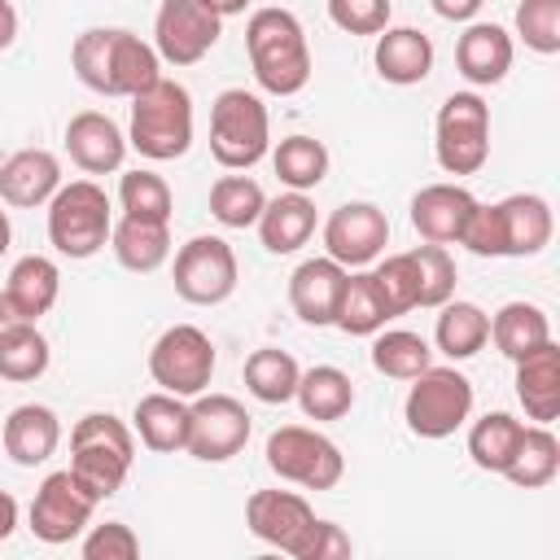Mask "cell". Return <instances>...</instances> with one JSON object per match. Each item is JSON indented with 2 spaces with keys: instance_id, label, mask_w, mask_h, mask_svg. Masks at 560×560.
<instances>
[{
  "instance_id": "19",
  "label": "cell",
  "mask_w": 560,
  "mask_h": 560,
  "mask_svg": "<svg viewBox=\"0 0 560 560\" xmlns=\"http://www.w3.org/2000/svg\"><path fill=\"white\" fill-rule=\"evenodd\" d=\"M477 197L459 184H424L411 197V228L429 245H459V232L472 214Z\"/></svg>"
},
{
  "instance_id": "38",
  "label": "cell",
  "mask_w": 560,
  "mask_h": 560,
  "mask_svg": "<svg viewBox=\"0 0 560 560\" xmlns=\"http://www.w3.org/2000/svg\"><path fill=\"white\" fill-rule=\"evenodd\" d=\"M372 337H376L372 341V368L381 376H389V381H411L433 363V350H429V341L420 332H407V328H389L385 332L381 328Z\"/></svg>"
},
{
  "instance_id": "46",
  "label": "cell",
  "mask_w": 560,
  "mask_h": 560,
  "mask_svg": "<svg viewBox=\"0 0 560 560\" xmlns=\"http://www.w3.org/2000/svg\"><path fill=\"white\" fill-rule=\"evenodd\" d=\"M83 556H88V560H136V556H140V538H136L131 525L105 521V525H92V529H88Z\"/></svg>"
},
{
  "instance_id": "41",
  "label": "cell",
  "mask_w": 560,
  "mask_h": 560,
  "mask_svg": "<svg viewBox=\"0 0 560 560\" xmlns=\"http://www.w3.org/2000/svg\"><path fill=\"white\" fill-rule=\"evenodd\" d=\"M118 201H122V214H136V219H162L171 223V210H175V197H171V184L158 175V171H122L118 179Z\"/></svg>"
},
{
  "instance_id": "13",
  "label": "cell",
  "mask_w": 560,
  "mask_h": 560,
  "mask_svg": "<svg viewBox=\"0 0 560 560\" xmlns=\"http://www.w3.org/2000/svg\"><path fill=\"white\" fill-rule=\"evenodd\" d=\"M92 512H96V499L74 481L70 468H57L39 481L35 499H31V534L48 547H61L70 538H79L88 525H92Z\"/></svg>"
},
{
  "instance_id": "42",
  "label": "cell",
  "mask_w": 560,
  "mask_h": 560,
  "mask_svg": "<svg viewBox=\"0 0 560 560\" xmlns=\"http://www.w3.org/2000/svg\"><path fill=\"white\" fill-rule=\"evenodd\" d=\"M416 306H442L455 293V258L446 254V245H416Z\"/></svg>"
},
{
  "instance_id": "11",
  "label": "cell",
  "mask_w": 560,
  "mask_h": 560,
  "mask_svg": "<svg viewBox=\"0 0 560 560\" xmlns=\"http://www.w3.org/2000/svg\"><path fill=\"white\" fill-rule=\"evenodd\" d=\"M236 276H241V267H236V254H232V245L223 236L184 241L179 254H175V271H171L175 293L184 302H192V306L228 302L236 293Z\"/></svg>"
},
{
  "instance_id": "48",
  "label": "cell",
  "mask_w": 560,
  "mask_h": 560,
  "mask_svg": "<svg viewBox=\"0 0 560 560\" xmlns=\"http://www.w3.org/2000/svg\"><path fill=\"white\" fill-rule=\"evenodd\" d=\"M486 0H433V13L446 22H472Z\"/></svg>"
},
{
  "instance_id": "39",
  "label": "cell",
  "mask_w": 560,
  "mask_h": 560,
  "mask_svg": "<svg viewBox=\"0 0 560 560\" xmlns=\"http://www.w3.org/2000/svg\"><path fill=\"white\" fill-rule=\"evenodd\" d=\"M48 359H52L48 337L35 324H18L0 332V381H13V385L39 381L48 372Z\"/></svg>"
},
{
  "instance_id": "22",
  "label": "cell",
  "mask_w": 560,
  "mask_h": 560,
  "mask_svg": "<svg viewBox=\"0 0 560 560\" xmlns=\"http://www.w3.org/2000/svg\"><path fill=\"white\" fill-rule=\"evenodd\" d=\"M341 280H346V267L332 262L328 254L298 262L293 276H289V306H293V315L302 324H311V328L332 324V311H337V298H341Z\"/></svg>"
},
{
  "instance_id": "3",
  "label": "cell",
  "mask_w": 560,
  "mask_h": 560,
  "mask_svg": "<svg viewBox=\"0 0 560 560\" xmlns=\"http://www.w3.org/2000/svg\"><path fill=\"white\" fill-rule=\"evenodd\" d=\"M136 459V433L114 411H88L70 429V472L74 481L96 499H114L131 472Z\"/></svg>"
},
{
  "instance_id": "49",
  "label": "cell",
  "mask_w": 560,
  "mask_h": 560,
  "mask_svg": "<svg viewBox=\"0 0 560 560\" xmlns=\"http://www.w3.org/2000/svg\"><path fill=\"white\" fill-rule=\"evenodd\" d=\"M18 39V9L9 0H0V52Z\"/></svg>"
},
{
  "instance_id": "6",
  "label": "cell",
  "mask_w": 560,
  "mask_h": 560,
  "mask_svg": "<svg viewBox=\"0 0 560 560\" xmlns=\"http://www.w3.org/2000/svg\"><path fill=\"white\" fill-rule=\"evenodd\" d=\"M114 232V210L101 184L70 179L48 201V241L61 258H92Z\"/></svg>"
},
{
  "instance_id": "23",
  "label": "cell",
  "mask_w": 560,
  "mask_h": 560,
  "mask_svg": "<svg viewBox=\"0 0 560 560\" xmlns=\"http://www.w3.org/2000/svg\"><path fill=\"white\" fill-rule=\"evenodd\" d=\"M0 438H4V455L13 464L35 468V464H44V459L57 455V446H61V420L44 402H22V407H13L4 416Z\"/></svg>"
},
{
  "instance_id": "10",
  "label": "cell",
  "mask_w": 560,
  "mask_h": 560,
  "mask_svg": "<svg viewBox=\"0 0 560 560\" xmlns=\"http://www.w3.org/2000/svg\"><path fill=\"white\" fill-rule=\"evenodd\" d=\"M149 376L166 394L197 398L201 389H210L214 376V341L197 324H171L149 346Z\"/></svg>"
},
{
  "instance_id": "37",
  "label": "cell",
  "mask_w": 560,
  "mask_h": 560,
  "mask_svg": "<svg viewBox=\"0 0 560 560\" xmlns=\"http://www.w3.org/2000/svg\"><path fill=\"white\" fill-rule=\"evenodd\" d=\"M298 376H302L298 359L289 350H276V346H262L245 359V389L258 402H271V407L289 402L293 389H298Z\"/></svg>"
},
{
  "instance_id": "32",
  "label": "cell",
  "mask_w": 560,
  "mask_h": 560,
  "mask_svg": "<svg viewBox=\"0 0 560 560\" xmlns=\"http://www.w3.org/2000/svg\"><path fill=\"white\" fill-rule=\"evenodd\" d=\"M293 398H298V407H302L306 420H341L354 407V381L341 368L319 363V368H306L298 376Z\"/></svg>"
},
{
  "instance_id": "52",
  "label": "cell",
  "mask_w": 560,
  "mask_h": 560,
  "mask_svg": "<svg viewBox=\"0 0 560 560\" xmlns=\"http://www.w3.org/2000/svg\"><path fill=\"white\" fill-rule=\"evenodd\" d=\"M210 13H219V18H236V13H245V4L249 0H201Z\"/></svg>"
},
{
  "instance_id": "27",
  "label": "cell",
  "mask_w": 560,
  "mask_h": 560,
  "mask_svg": "<svg viewBox=\"0 0 560 560\" xmlns=\"http://www.w3.org/2000/svg\"><path fill=\"white\" fill-rule=\"evenodd\" d=\"M109 249H114V258H118L127 271L149 276V271H158V267L166 262V254H171V223L122 214V219L114 223V232H109Z\"/></svg>"
},
{
  "instance_id": "14",
  "label": "cell",
  "mask_w": 560,
  "mask_h": 560,
  "mask_svg": "<svg viewBox=\"0 0 560 560\" xmlns=\"http://www.w3.org/2000/svg\"><path fill=\"white\" fill-rule=\"evenodd\" d=\"M223 35V18L201 0H162L153 18V48L166 66H197Z\"/></svg>"
},
{
  "instance_id": "33",
  "label": "cell",
  "mask_w": 560,
  "mask_h": 560,
  "mask_svg": "<svg viewBox=\"0 0 560 560\" xmlns=\"http://www.w3.org/2000/svg\"><path fill=\"white\" fill-rule=\"evenodd\" d=\"M438 324H433V341L446 359H472L486 341H490V315L477 302H442L438 306Z\"/></svg>"
},
{
  "instance_id": "21",
  "label": "cell",
  "mask_w": 560,
  "mask_h": 560,
  "mask_svg": "<svg viewBox=\"0 0 560 560\" xmlns=\"http://www.w3.org/2000/svg\"><path fill=\"white\" fill-rule=\"evenodd\" d=\"M512 35L499 22H468L455 39V66L472 88L503 83V74L512 70Z\"/></svg>"
},
{
  "instance_id": "50",
  "label": "cell",
  "mask_w": 560,
  "mask_h": 560,
  "mask_svg": "<svg viewBox=\"0 0 560 560\" xmlns=\"http://www.w3.org/2000/svg\"><path fill=\"white\" fill-rule=\"evenodd\" d=\"M18 529V499L9 490H0V542Z\"/></svg>"
},
{
  "instance_id": "31",
  "label": "cell",
  "mask_w": 560,
  "mask_h": 560,
  "mask_svg": "<svg viewBox=\"0 0 560 560\" xmlns=\"http://www.w3.org/2000/svg\"><path fill=\"white\" fill-rule=\"evenodd\" d=\"M490 341L499 346L503 359H525L529 350H538L542 341H551V324L547 311L534 302H503L490 319Z\"/></svg>"
},
{
  "instance_id": "24",
  "label": "cell",
  "mask_w": 560,
  "mask_h": 560,
  "mask_svg": "<svg viewBox=\"0 0 560 560\" xmlns=\"http://www.w3.org/2000/svg\"><path fill=\"white\" fill-rule=\"evenodd\" d=\"M372 61H376V74L394 88L424 83L429 70H433V39L420 26H385L376 35Z\"/></svg>"
},
{
  "instance_id": "16",
  "label": "cell",
  "mask_w": 560,
  "mask_h": 560,
  "mask_svg": "<svg viewBox=\"0 0 560 560\" xmlns=\"http://www.w3.org/2000/svg\"><path fill=\"white\" fill-rule=\"evenodd\" d=\"M389 245V219L381 206L372 201H346L328 214L324 223V249L332 262H341L346 271L350 267H368L385 254Z\"/></svg>"
},
{
  "instance_id": "17",
  "label": "cell",
  "mask_w": 560,
  "mask_h": 560,
  "mask_svg": "<svg viewBox=\"0 0 560 560\" xmlns=\"http://www.w3.org/2000/svg\"><path fill=\"white\" fill-rule=\"evenodd\" d=\"M494 223H499L503 258H534L551 245V232H556L551 206L538 192H512L494 201Z\"/></svg>"
},
{
  "instance_id": "26",
  "label": "cell",
  "mask_w": 560,
  "mask_h": 560,
  "mask_svg": "<svg viewBox=\"0 0 560 560\" xmlns=\"http://www.w3.org/2000/svg\"><path fill=\"white\" fill-rule=\"evenodd\" d=\"M258 241L271 249V254H298L311 236H315V201L306 192H280L276 201L262 206L258 214Z\"/></svg>"
},
{
  "instance_id": "51",
  "label": "cell",
  "mask_w": 560,
  "mask_h": 560,
  "mask_svg": "<svg viewBox=\"0 0 560 560\" xmlns=\"http://www.w3.org/2000/svg\"><path fill=\"white\" fill-rule=\"evenodd\" d=\"M18 324H31V319H22V311L13 306V298L0 289V332H9V328H18Z\"/></svg>"
},
{
  "instance_id": "53",
  "label": "cell",
  "mask_w": 560,
  "mask_h": 560,
  "mask_svg": "<svg viewBox=\"0 0 560 560\" xmlns=\"http://www.w3.org/2000/svg\"><path fill=\"white\" fill-rule=\"evenodd\" d=\"M9 241H13V223H9V214L0 210V254L9 249Z\"/></svg>"
},
{
  "instance_id": "12",
  "label": "cell",
  "mask_w": 560,
  "mask_h": 560,
  "mask_svg": "<svg viewBox=\"0 0 560 560\" xmlns=\"http://www.w3.org/2000/svg\"><path fill=\"white\" fill-rule=\"evenodd\" d=\"M249 429H254V420L232 394H206L201 389L188 402V446L184 451L201 464H223V459L245 451Z\"/></svg>"
},
{
  "instance_id": "44",
  "label": "cell",
  "mask_w": 560,
  "mask_h": 560,
  "mask_svg": "<svg viewBox=\"0 0 560 560\" xmlns=\"http://www.w3.org/2000/svg\"><path fill=\"white\" fill-rule=\"evenodd\" d=\"M372 276H376V284H381V298H385L389 315L416 311V258H411V249L381 258Z\"/></svg>"
},
{
  "instance_id": "18",
  "label": "cell",
  "mask_w": 560,
  "mask_h": 560,
  "mask_svg": "<svg viewBox=\"0 0 560 560\" xmlns=\"http://www.w3.org/2000/svg\"><path fill=\"white\" fill-rule=\"evenodd\" d=\"M66 153H70V162H74L79 171H88V175H109V171H118L122 158H127V136H122V127H118L109 114L83 109V114H74V118L66 122Z\"/></svg>"
},
{
  "instance_id": "29",
  "label": "cell",
  "mask_w": 560,
  "mask_h": 560,
  "mask_svg": "<svg viewBox=\"0 0 560 560\" xmlns=\"http://www.w3.org/2000/svg\"><path fill=\"white\" fill-rule=\"evenodd\" d=\"M389 319H394V315H389V306H385V298H381L376 276L363 271V267L346 271L341 298H337V311H332V324H337L341 332H350V337H372V332H381Z\"/></svg>"
},
{
  "instance_id": "30",
  "label": "cell",
  "mask_w": 560,
  "mask_h": 560,
  "mask_svg": "<svg viewBox=\"0 0 560 560\" xmlns=\"http://www.w3.org/2000/svg\"><path fill=\"white\" fill-rule=\"evenodd\" d=\"M4 293L13 298V306L22 311V319H31V324H35L39 315H48V311L57 306L61 271H57V262H52V258H44V254H26V258H18V262H13Z\"/></svg>"
},
{
  "instance_id": "20",
  "label": "cell",
  "mask_w": 560,
  "mask_h": 560,
  "mask_svg": "<svg viewBox=\"0 0 560 560\" xmlns=\"http://www.w3.org/2000/svg\"><path fill=\"white\" fill-rule=\"evenodd\" d=\"M61 188V162L48 149H18L0 162V201L13 210L48 206Z\"/></svg>"
},
{
  "instance_id": "45",
  "label": "cell",
  "mask_w": 560,
  "mask_h": 560,
  "mask_svg": "<svg viewBox=\"0 0 560 560\" xmlns=\"http://www.w3.org/2000/svg\"><path fill=\"white\" fill-rule=\"evenodd\" d=\"M389 0H328V18L346 35H381L389 26Z\"/></svg>"
},
{
  "instance_id": "43",
  "label": "cell",
  "mask_w": 560,
  "mask_h": 560,
  "mask_svg": "<svg viewBox=\"0 0 560 560\" xmlns=\"http://www.w3.org/2000/svg\"><path fill=\"white\" fill-rule=\"evenodd\" d=\"M516 35L525 48L556 57L560 52V0H521L516 4Z\"/></svg>"
},
{
  "instance_id": "2",
  "label": "cell",
  "mask_w": 560,
  "mask_h": 560,
  "mask_svg": "<svg viewBox=\"0 0 560 560\" xmlns=\"http://www.w3.org/2000/svg\"><path fill=\"white\" fill-rule=\"evenodd\" d=\"M245 52L249 70L262 92L271 96H298L311 83V48L306 31L289 9H258L245 22Z\"/></svg>"
},
{
  "instance_id": "47",
  "label": "cell",
  "mask_w": 560,
  "mask_h": 560,
  "mask_svg": "<svg viewBox=\"0 0 560 560\" xmlns=\"http://www.w3.org/2000/svg\"><path fill=\"white\" fill-rule=\"evenodd\" d=\"M337 556H350V534H341V525L332 521H315L302 547V560H337Z\"/></svg>"
},
{
  "instance_id": "15",
  "label": "cell",
  "mask_w": 560,
  "mask_h": 560,
  "mask_svg": "<svg viewBox=\"0 0 560 560\" xmlns=\"http://www.w3.org/2000/svg\"><path fill=\"white\" fill-rule=\"evenodd\" d=\"M315 521H319L315 508L302 494H293V490H254L245 499V525H249V534L258 542L284 551V556H293V560H302V547H306Z\"/></svg>"
},
{
  "instance_id": "1",
  "label": "cell",
  "mask_w": 560,
  "mask_h": 560,
  "mask_svg": "<svg viewBox=\"0 0 560 560\" xmlns=\"http://www.w3.org/2000/svg\"><path fill=\"white\" fill-rule=\"evenodd\" d=\"M70 66L83 88L101 96H136L153 79H162V57L136 31L92 26L70 44Z\"/></svg>"
},
{
  "instance_id": "4",
  "label": "cell",
  "mask_w": 560,
  "mask_h": 560,
  "mask_svg": "<svg viewBox=\"0 0 560 560\" xmlns=\"http://www.w3.org/2000/svg\"><path fill=\"white\" fill-rule=\"evenodd\" d=\"M127 144L149 162H175L192 144V96L175 79H153L131 96Z\"/></svg>"
},
{
  "instance_id": "9",
  "label": "cell",
  "mask_w": 560,
  "mask_h": 560,
  "mask_svg": "<svg viewBox=\"0 0 560 560\" xmlns=\"http://www.w3.org/2000/svg\"><path fill=\"white\" fill-rule=\"evenodd\" d=\"M267 468L280 481H293L302 490H332L346 472V455L332 438H324L319 429L306 424H280L267 438Z\"/></svg>"
},
{
  "instance_id": "8",
  "label": "cell",
  "mask_w": 560,
  "mask_h": 560,
  "mask_svg": "<svg viewBox=\"0 0 560 560\" xmlns=\"http://www.w3.org/2000/svg\"><path fill=\"white\" fill-rule=\"evenodd\" d=\"M433 153L446 175H477L490 158V105L477 92H451L433 122Z\"/></svg>"
},
{
  "instance_id": "36",
  "label": "cell",
  "mask_w": 560,
  "mask_h": 560,
  "mask_svg": "<svg viewBox=\"0 0 560 560\" xmlns=\"http://www.w3.org/2000/svg\"><path fill=\"white\" fill-rule=\"evenodd\" d=\"M521 433H525V424H521L516 416H508V411H486V416L472 420V429H468V455H472V464L503 477V468L512 464V455H516V446H521Z\"/></svg>"
},
{
  "instance_id": "35",
  "label": "cell",
  "mask_w": 560,
  "mask_h": 560,
  "mask_svg": "<svg viewBox=\"0 0 560 560\" xmlns=\"http://www.w3.org/2000/svg\"><path fill=\"white\" fill-rule=\"evenodd\" d=\"M271 166H276V179L293 192H311L328 179V149L324 140L315 136H284L276 149H271Z\"/></svg>"
},
{
  "instance_id": "25",
  "label": "cell",
  "mask_w": 560,
  "mask_h": 560,
  "mask_svg": "<svg viewBox=\"0 0 560 560\" xmlns=\"http://www.w3.org/2000/svg\"><path fill=\"white\" fill-rule=\"evenodd\" d=\"M516 398L534 424H551L560 416V346L542 341L525 359H516Z\"/></svg>"
},
{
  "instance_id": "5",
  "label": "cell",
  "mask_w": 560,
  "mask_h": 560,
  "mask_svg": "<svg viewBox=\"0 0 560 560\" xmlns=\"http://www.w3.org/2000/svg\"><path fill=\"white\" fill-rule=\"evenodd\" d=\"M271 149V114L258 92L228 88L210 105V153L228 171H249Z\"/></svg>"
},
{
  "instance_id": "34",
  "label": "cell",
  "mask_w": 560,
  "mask_h": 560,
  "mask_svg": "<svg viewBox=\"0 0 560 560\" xmlns=\"http://www.w3.org/2000/svg\"><path fill=\"white\" fill-rule=\"evenodd\" d=\"M556 472H560V442H556V433L547 424H525L521 446H516L512 464L503 468V477L512 486H521V490H542V486L556 481Z\"/></svg>"
},
{
  "instance_id": "28",
  "label": "cell",
  "mask_w": 560,
  "mask_h": 560,
  "mask_svg": "<svg viewBox=\"0 0 560 560\" xmlns=\"http://www.w3.org/2000/svg\"><path fill=\"white\" fill-rule=\"evenodd\" d=\"M131 424H136L140 442L149 451H158V455H175V451L188 446V402L179 394H166V389L144 394L136 402Z\"/></svg>"
},
{
  "instance_id": "7",
  "label": "cell",
  "mask_w": 560,
  "mask_h": 560,
  "mask_svg": "<svg viewBox=\"0 0 560 560\" xmlns=\"http://www.w3.org/2000/svg\"><path fill=\"white\" fill-rule=\"evenodd\" d=\"M472 416V381L455 368H424L420 376H411L407 402H402V420L416 438H451L455 429H464Z\"/></svg>"
},
{
  "instance_id": "40",
  "label": "cell",
  "mask_w": 560,
  "mask_h": 560,
  "mask_svg": "<svg viewBox=\"0 0 560 560\" xmlns=\"http://www.w3.org/2000/svg\"><path fill=\"white\" fill-rule=\"evenodd\" d=\"M262 206H267V192L249 175H223L210 188V214L223 228H254L258 214H262Z\"/></svg>"
}]
</instances>
